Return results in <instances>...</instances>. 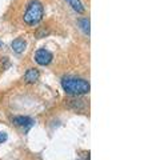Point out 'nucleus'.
Here are the masks:
<instances>
[{"instance_id": "obj_1", "label": "nucleus", "mask_w": 152, "mask_h": 160, "mask_svg": "<svg viewBox=\"0 0 152 160\" xmlns=\"http://www.w3.org/2000/svg\"><path fill=\"white\" fill-rule=\"evenodd\" d=\"M62 87L64 92L71 96H80L89 92L91 86L85 79L75 76H64L62 79Z\"/></svg>"}, {"instance_id": "obj_2", "label": "nucleus", "mask_w": 152, "mask_h": 160, "mask_svg": "<svg viewBox=\"0 0 152 160\" xmlns=\"http://www.w3.org/2000/svg\"><path fill=\"white\" fill-rule=\"evenodd\" d=\"M44 16V7L40 0H31L24 12L23 20L28 26H36L43 20Z\"/></svg>"}, {"instance_id": "obj_3", "label": "nucleus", "mask_w": 152, "mask_h": 160, "mask_svg": "<svg viewBox=\"0 0 152 160\" xmlns=\"http://www.w3.org/2000/svg\"><path fill=\"white\" fill-rule=\"evenodd\" d=\"M52 59H53V55L45 48H39L36 53H35V62L39 66H48L52 62Z\"/></svg>"}, {"instance_id": "obj_4", "label": "nucleus", "mask_w": 152, "mask_h": 160, "mask_svg": "<svg viewBox=\"0 0 152 160\" xmlns=\"http://www.w3.org/2000/svg\"><path fill=\"white\" fill-rule=\"evenodd\" d=\"M12 123H13L16 127L23 128L24 132H28L29 129L33 127L35 120H33L32 118H28V116H15V118L12 119Z\"/></svg>"}, {"instance_id": "obj_5", "label": "nucleus", "mask_w": 152, "mask_h": 160, "mask_svg": "<svg viewBox=\"0 0 152 160\" xmlns=\"http://www.w3.org/2000/svg\"><path fill=\"white\" fill-rule=\"evenodd\" d=\"M39 78H40V72H39V69H36V68H28L27 72L24 73V80L28 84L36 83L39 80Z\"/></svg>"}, {"instance_id": "obj_6", "label": "nucleus", "mask_w": 152, "mask_h": 160, "mask_svg": "<svg viewBox=\"0 0 152 160\" xmlns=\"http://www.w3.org/2000/svg\"><path fill=\"white\" fill-rule=\"evenodd\" d=\"M11 47L13 49V52L22 53V52H24V49L27 48V42H25L23 38H18V39H15L13 42H12Z\"/></svg>"}, {"instance_id": "obj_7", "label": "nucleus", "mask_w": 152, "mask_h": 160, "mask_svg": "<svg viewBox=\"0 0 152 160\" xmlns=\"http://www.w3.org/2000/svg\"><path fill=\"white\" fill-rule=\"evenodd\" d=\"M79 27L80 29L85 33V35H89V19L88 18H82V19H79Z\"/></svg>"}, {"instance_id": "obj_8", "label": "nucleus", "mask_w": 152, "mask_h": 160, "mask_svg": "<svg viewBox=\"0 0 152 160\" xmlns=\"http://www.w3.org/2000/svg\"><path fill=\"white\" fill-rule=\"evenodd\" d=\"M68 3L73 8V11H76L78 13H84V6L80 0H68Z\"/></svg>"}, {"instance_id": "obj_9", "label": "nucleus", "mask_w": 152, "mask_h": 160, "mask_svg": "<svg viewBox=\"0 0 152 160\" xmlns=\"http://www.w3.org/2000/svg\"><path fill=\"white\" fill-rule=\"evenodd\" d=\"M69 106L72 107L73 109H78V111H80V109H84L85 104L83 100H78V99H73V100H69Z\"/></svg>"}, {"instance_id": "obj_10", "label": "nucleus", "mask_w": 152, "mask_h": 160, "mask_svg": "<svg viewBox=\"0 0 152 160\" xmlns=\"http://www.w3.org/2000/svg\"><path fill=\"white\" fill-rule=\"evenodd\" d=\"M7 139H8V135H7L6 132H2V131H0V144H3Z\"/></svg>"}, {"instance_id": "obj_11", "label": "nucleus", "mask_w": 152, "mask_h": 160, "mask_svg": "<svg viewBox=\"0 0 152 160\" xmlns=\"http://www.w3.org/2000/svg\"><path fill=\"white\" fill-rule=\"evenodd\" d=\"M0 46H2V44H0Z\"/></svg>"}]
</instances>
